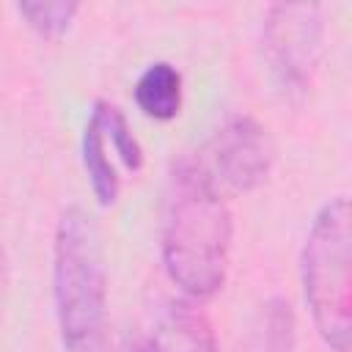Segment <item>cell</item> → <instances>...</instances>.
I'll use <instances>...</instances> for the list:
<instances>
[{"instance_id": "obj_1", "label": "cell", "mask_w": 352, "mask_h": 352, "mask_svg": "<svg viewBox=\"0 0 352 352\" xmlns=\"http://www.w3.org/2000/svg\"><path fill=\"white\" fill-rule=\"evenodd\" d=\"M234 220L226 195L198 168L182 160L168 184L162 223V261L168 278L190 297L217 294L228 275Z\"/></svg>"}, {"instance_id": "obj_2", "label": "cell", "mask_w": 352, "mask_h": 352, "mask_svg": "<svg viewBox=\"0 0 352 352\" xmlns=\"http://www.w3.org/2000/svg\"><path fill=\"white\" fill-rule=\"evenodd\" d=\"M52 297L66 352H99L107 322V267L94 217L69 206L55 228Z\"/></svg>"}, {"instance_id": "obj_3", "label": "cell", "mask_w": 352, "mask_h": 352, "mask_svg": "<svg viewBox=\"0 0 352 352\" xmlns=\"http://www.w3.org/2000/svg\"><path fill=\"white\" fill-rule=\"evenodd\" d=\"M300 278L314 324L330 352L352 346V212L344 195L330 198L314 217Z\"/></svg>"}, {"instance_id": "obj_4", "label": "cell", "mask_w": 352, "mask_h": 352, "mask_svg": "<svg viewBox=\"0 0 352 352\" xmlns=\"http://www.w3.org/2000/svg\"><path fill=\"white\" fill-rule=\"evenodd\" d=\"M324 22L314 3H275L264 16V58L275 85L289 99H302L322 58Z\"/></svg>"}, {"instance_id": "obj_5", "label": "cell", "mask_w": 352, "mask_h": 352, "mask_svg": "<svg viewBox=\"0 0 352 352\" xmlns=\"http://www.w3.org/2000/svg\"><path fill=\"white\" fill-rule=\"evenodd\" d=\"M192 160L223 195L250 192L270 176L275 146L256 118L231 116Z\"/></svg>"}, {"instance_id": "obj_6", "label": "cell", "mask_w": 352, "mask_h": 352, "mask_svg": "<svg viewBox=\"0 0 352 352\" xmlns=\"http://www.w3.org/2000/svg\"><path fill=\"white\" fill-rule=\"evenodd\" d=\"M135 352H217V341L209 319L195 305L173 302Z\"/></svg>"}, {"instance_id": "obj_7", "label": "cell", "mask_w": 352, "mask_h": 352, "mask_svg": "<svg viewBox=\"0 0 352 352\" xmlns=\"http://www.w3.org/2000/svg\"><path fill=\"white\" fill-rule=\"evenodd\" d=\"M132 96L143 116L170 121L182 110V72L165 60H157L140 72Z\"/></svg>"}, {"instance_id": "obj_8", "label": "cell", "mask_w": 352, "mask_h": 352, "mask_svg": "<svg viewBox=\"0 0 352 352\" xmlns=\"http://www.w3.org/2000/svg\"><path fill=\"white\" fill-rule=\"evenodd\" d=\"M80 154H82V168L88 173V182H91V190H94L96 201L102 206H113L118 201L121 182H118L116 165L110 160V146H107L104 129H102V124H99V118L94 113H91L88 124L82 129Z\"/></svg>"}, {"instance_id": "obj_9", "label": "cell", "mask_w": 352, "mask_h": 352, "mask_svg": "<svg viewBox=\"0 0 352 352\" xmlns=\"http://www.w3.org/2000/svg\"><path fill=\"white\" fill-rule=\"evenodd\" d=\"M91 113L99 118V124H102V129H104V138H107L110 151L124 162V168H126V170L138 173V170L143 168V148H140L138 138L132 135V129H129V124H126L124 113H121L116 104H110V102H96Z\"/></svg>"}, {"instance_id": "obj_10", "label": "cell", "mask_w": 352, "mask_h": 352, "mask_svg": "<svg viewBox=\"0 0 352 352\" xmlns=\"http://www.w3.org/2000/svg\"><path fill=\"white\" fill-rule=\"evenodd\" d=\"M77 11H80L77 3H19L16 6V14L25 19V25L50 41L60 38L72 28Z\"/></svg>"}, {"instance_id": "obj_11", "label": "cell", "mask_w": 352, "mask_h": 352, "mask_svg": "<svg viewBox=\"0 0 352 352\" xmlns=\"http://www.w3.org/2000/svg\"><path fill=\"white\" fill-rule=\"evenodd\" d=\"M294 314L286 300H270L264 308L261 349L264 352H294Z\"/></svg>"}]
</instances>
